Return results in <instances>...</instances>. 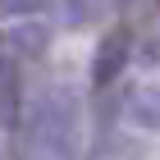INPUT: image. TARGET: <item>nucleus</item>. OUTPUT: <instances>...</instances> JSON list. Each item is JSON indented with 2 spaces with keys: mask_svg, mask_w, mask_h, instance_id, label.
<instances>
[{
  "mask_svg": "<svg viewBox=\"0 0 160 160\" xmlns=\"http://www.w3.org/2000/svg\"><path fill=\"white\" fill-rule=\"evenodd\" d=\"M82 142V119H78V101L69 92H50L32 110V147L41 160H73Z\"/></svg>",
  "mask_w": 160,
  "mask_h": 160,
  "instance_id": "obj_1",
  "label": "nucleus"
},
{
  "mask_svg": "<svg viewBox=\"0 0 160 160\" xmlns=\"http://www.w3.org/2000/svg\"><path fill=\"white\" fill-rule=\"evenodd\" d=\"M128 60H133V32H128L123 23H114L110 32L96 41V50H92V69H87L92 87H96V92L114 87L123 78V69H128Z\"/></svg>",
  "mask_w": 160,
  "mask_h": 160,
  "instance_id": "obj_2",
  "label": "nucleus"
},
{
  "mask_svg": "<svg viewBox=\"0 0 160 160\" xmlns=\"http://www.w3.org/2000/svg\"><path fill=\"white\" fill-rule=\"evenodd\" d=\"M18 110H23L18 55H9V41L0 37V128H18Z\"/></svg>",
  "mask_w": 160,
  "mask_h": 160,
  "instance_id": "obj_3",
  "label": "nucleus"
},
{
  "mask_svg": "<svg viewBox=\"0 0 160 160\" xmlns=\"http://www.w3.org/2000/svg\"><path fill=\"white\" fill-rule=\"evenodd\" d=\"M46 9V0H0V18H32Z\"/></svg>",
  "mask_w": 160,
  "mask_h": 160,
  "instance_id": "obj_4",
  "label": "nucleus"
},
{
  "mask_svg": "<svg viewBox=\"0 0 160 160\" xmlns=\"http://www.w3.org/2000/svg\"><path fill=\"white\" fill-rule=\"evenodd\" d=\"M101 5H105V0H69L64 9H69V23H87V18H92Z\"/></svg>",
  "mask_w": 160,
  "mask_h": 160,
  "instance_id": "obj_5",
  "label": "nucleus"
},
{
  "mask_svg": "<svg viewBox=\"0 0 160 160\" xmlns=\"http://www.w3.org/2000/svg\"><path fill=\"white\" fill-rule=\"evenodd\" d=\"M156 9H160V0H156Z\"/></svg>",
  "mask_w": 160,
  "mask_h": 160,
  "instance_id": "obj_6",
  "label": "nucleus"
}]
</instances>
